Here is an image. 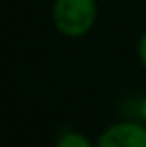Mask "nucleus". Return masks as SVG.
I'll return each instance as SVG.
<instances>
[{
  "instance_id": "1",
  "label": "nucleus",
  "mask_w": 146,
  "mask_h": 147,
  "mask_svg": "<svg viewBox=\"0 0 146 147\" xmlns=\"http://www.w3.org/2000/svg\"><path fill=\"white\" fill-rule=\"evenodd\" d=\"M56 28L71 37L83 36L92 28L96 21L94 0H56L53 9Z\"/></svg>"
},
{
  "instance_id": "2",
  "label": "nucleus",
  "mask_w": 146,
  "mask_h": 147,
  "mask_svg": "<svg viewBox=\"0 0 146 147\" xmlns=\"http://www.w3.org/2000/svg\"><path fill=\"white\" fill-rule=\"evenodd\" d=\"M98 147H146V129L139 123H116L101 134Z\"/></svg>"
},
{
  "instance_id": "3",
  "label": "nucleus",
  "mask_w": 146,
  "mask_h": 147,
  "mask_svg": "<svg viewBox=\"0 0 146 147\" xmlns=\"http://www.w3.org/2000/svg\"><path fill=\"white\" fill-rule=\"evenodd\" d=\"M56 147H92V144L83 136V134L70 132V134H64V136L60 138Z\"/></svg>"
},
{
  "instance_id": "4",
  "label": "nucleus",
  "mask_w": 146,
  "mask_h": 147,
  "mask_svg": "<svg viewBox=\"0 0 146 147\" xmlns=\"http://www.w3.org/2000/svg\"><path fill=\"white\" fill-rule=\"evenodd\" d=\"M139 56L143 60V63L146 65V34L141 37V43H139Z\"/></svg>"
},
{
  "instance_id": "5",
  "label": "nucleus",
  "mask_w": 146,
  "mask_h": 147,
  "mask_svg": "<svg viewBox=\"0 0 146 147\" xmlns=\"http://www.w3.org/2000/svg\"><path fill=\"white\" fill-rule=\"evenodd\" d=\"M139 115H141V119L146 123V99H143V102H141V106H139Z\"/></svg>"
}]
</instances>
